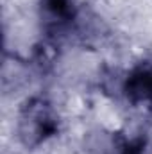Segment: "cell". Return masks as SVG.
Segmentation results:
<instances>
[{"label": "cell", "instance_id": "obj_1", "mask_svg": "<svg viewBox=\"0 0 152 154\" xmlns=\"http://www.w3.org/2000/svg\"><path fill=\"white\" fill-rule=\"evenodd\" d=\"M59 118L56 109L47 99L32 97L23 102L18 113V138L20 142L32 149L38 147L57 133Z\"/></svg>", "mask_w": 152, "mask_h": 154}, {"label": "cell", "instance_id": "obj_4", "mask_svg": "<svg viewBox=\"0 0 152 154\" xmlns=\"http://www.w3.org/2000/svg\"><path fill=\"white\" fill-rule=\"evenodd\" d=\"M43 16L50 27H63L70 23L75 16L72 0H39Z\"/></svg>", "mask_w": 152, "mask_h": 154}, {"label": "cell", "instance_id": "obj_3", "mask_svg": "<svg viewBox=\"0 0 152 154\" xmlns=\"http://www.w3.org/2000/svg\"><path fill=\"white\" fill-rule=\"evenodd\" d=\"M127 136L118 131H100L88 138L90 154H125Z\"/></svg>", "mask_w": 152, "mask_h": 154}, {"label": "cell", "instance_id": "obj_2", "mask_svg": "<svg viewBox=\"0 0 152 154\" xmlns=\"http://www.w3.org/2000/svg\"><path fill=\"white\" fill-rule=\"evenodd\" d=\"M123 93L132 104H152V66L143 65L132 70L123 82Z\"/></svg>", "mask_w": 152, "mask_h": 154}, {"label": "cell", "instance_id": "obj_5", "mask_svg": "<svg viewBox=\"0 0 152 154\" xmlns=\"http://www.w3.org/2000/svg\"><path fill=\"white\" fill-rule=\"evenodd\" d=\"M145 152V138H127L125 154H143Z\"/></svg>", "mask_w": 152, "mask_h": 154}]
</instances>
